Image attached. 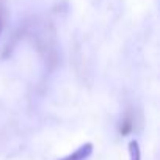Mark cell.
<instances>
[{
    "label": "cell",
    "instance_id": "cell-3",
    "mask_svg": "<svg viewBox=\"0 0 160 160\" xmlns=\"http://www.w3.org/2000/svg\"><path fill=\"white\" fill-rule=\"evenodd\" d=\"M129 155H130V160H141V151H140L138 141L132 140L129 143Z\"/></svg>",
    "mask_w": 160,
    "mask_h": 160
},
{
    "label": "cell",
    "instance_id": "cell-1",
    "mask_svg": "<svg viewBox=\"0 0 160 160\" xmlns=\"http://www.w3.org/2000/svg\"><path fill=\"white\" fill-rule=\"evenodd\" d=\"M93 154V143H83L80 148H77L74 152L64 155L63 158L58 160H87Z\"/></svg>",
    "mask_w": 160,
    "mask_h": 160
},
{
    "label": "cell",
    "instance_id": "cell-4",
    "mask_svg": "<svg viewBox=\"0 0 160 160\" xmlns=\"http://www.w3.org/2000/svg\"><path fill=\"white\" fill-rule=\"evenodd\" d=\"M7 0H0V35L3 32V27H5V22H7Z\"/></svg>",
    "mask_w": 160,
    "mask_h": 160
},
{
    "label": "cell",
    "instance_id": "cell-2",
    "mask_svg": "<svg viewBox=\"0 0 160 160\" xmlns=\"http://www.w3.org/2000/svg\"><path fill=\"white\" fill-rule=\"evenodd\" d=\"M133 124H135V118L132 110H127V113L124 115L122 121H121V127H119V133L121 135H129L133 130Z\"/></svg>",
    "mask_w": 160,
    "mask_h": 160
}]
</instances>
